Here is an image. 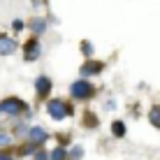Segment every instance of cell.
<instances>
[{
	"label": "cell",
	"mask_w": 160,
	"mask_h": 160,
	"mask_svg": "<svg viewBox=\"0 0 160 160\" xmlns=\"http://www.w3.org/2000/svg\"><path fill=\"white\" fill-rule=\"evenodd\" d=\"M35 91L40 93V95H49V93H51V79H49V77H37L35 79Z\"/></svg>",
	"instance_id": "8992f818"
},
{
	"label": "cell",
	"mask_w": 160,
	"mask_h": 160,
	"mask_svg": "<svg viewBox=\"0 0 160 160\" xmlns=\"http://www.w3.org/2000/svg\"><path fill=\"white\" fill-rule=\"evenodd\" d=\"M112 130H114V135H116V137H123L125 135V123H123V121H114Z\"/></svg>",
	"instance_id": "8fae6325"
},
{
	"label": "cell",
	"mask_w": 160,
	"mask_h": 160,
	"mask_svg": "<svg viewBox=\"0 0 160 160\" xmlns=\"http://www.w3.org/2000/svg\"><path fill=\"white\" fill-rule=\"evenodd\" d=\"M81 49H84L86 53H93V47H91V44H88V42H84V44H81Z\"/></svg>",
	"instance_id": "9a60e30c"
},
{
	"label": "cell",
	"mask_w": 160,
	"mask_h": 160,
	"mask_svg": "<svg viewBox=\"0 0 160 160\" xmlns=\"http://www.w3.org/2000/svg\"><path fill=\"white\" fill-rule=\"evenodd\" d=\"M12 26H14V30H21V28H23V23H21V21H14Z\"/></svg>",
	"instance_id": "e0dca14e"
},
{
	"label": "cell",
	"mask_w": 160,
	"mask_h": 160,
	"mask_svg": "<svg viewBox=\"0 0 160 160\" xmlns=\"http://www.w3.org/2000/svg\"><path fill=\"white\" fill-rule=\"evenodd\" d=\"M0 160H14V156H12V153H0Z\"/></svg>",
	"instance_id": "2e32d148"
},
{
	"label": "cell",
	"mask_w": 160,
	"mask_h": 160,
	"mask_svg": "<svg viewBox=\"0 0 160 160\" xmlns=\"http://www.w3.org/2000/svg\"><path fill=\"white\" fill-rule=\"evenodd\" d=\"M70 93H72V98H77V100H86V98L93 95V86L88 84V81L79 79V81H74V84L70 86Z\"/></svg>",
	"instance_id": "3957f363"
},
{
	"label": "cell",
	"mask_w": 160,
	"mask_h": 160,
	"mask_svg": "<svg viewBox=\"0 0 160 160\" xmlns=\"http://www.w3.org/2000/svg\"><path fill=\"white\" fill-rule=\"evenodd\" d=\"M2 144H9V135H5V132H0V146Z\"/></svg>",
	"instance_id": "4fadbf2b"
},
{
	"label": "cell",
	"mask_w": 160,
	"mask_h": 160,
	"mask_svg": "<svg viewBox=\"0 0 160 160\" xmlns=\"http://www.w3.org/2000/svg\"><path fill=\"white\" fill-rule=\"evenodd\" d=\"M49 160H65V151L63 148H53V151L49 153Z\"/></svg>",
	"instance_id": "7c38bea8"
},
{
	"label": "cell",
	"mask_w": 160,
	"mask_h": 160,
	"mask_svg": "<svg viewBox=\"0 0 160 160\" xmlns=\"http://www.w3.org/2000/svg\"><path fill=\"white\" fill-rule=\"evenodd\" d=\"M102 68H104L102 63H95V60H91V63H86L84 68H81V74H86V77H88V74H100Z\"/></svg>",
	"instance_id": "ba28073f"
},
{
	"label": "cell",
	"mask_w": 160,
	"mask_h": 160,
	"mask_svg": "<svg viewBox=\"0 0 160 160\" xmlns=\"http://www.w3.org/2000/svg\"><path fill=\"white\" fill-rule=\"evenodd\" d=\"M40 51H42L40 42H37L35 37L26 42V60H37V58H40Z\"/></svg>",
	"instance_id": "277c9868"
},
{
	"label": "cell",
	"mask_w": 160,
	"mask_h": 160,
	"mask_svg": "<svg viewBox=\"0 0 160 160\" xmlns=\"http://www.w3.org/2000/svg\"><path fill=\"white\" fill-rule=\"evenodd\" d=\"M148 121H151L156 128H160V104H158V107H153L151 112H148Z\"/></svg>",
	"instance_id": "30bf717a"
},
{
	"label": "cell",
	"mask_w": 160,
	"mask_h": 160,
	"mask_svg": "<svg viewBox=\"0 0 160 160\" xmlns=\"http://www.w3.org/2000/svg\"><path fill=\"white\" fill-rule=\"evenodd\" d=\"M47 112H49V116L51 118H56V121H63L68 114H72V107H68L63 100H58V98H53V100H49L47 102Z\"/></svg>",
	"instance_id": "6da1fadb"
},
{
	"label": "cell",
	"mask_w": 160,
	"mask_h": 160,
	"mask_svg": "<svg viewBox=\"0 0 160 160\" xmlns=\"http://www.w3.org/2000/svg\"><path fill=\"white\" fill-rule=\"evenodd\" d=\"M14 51H16V40L0 35V56H9V53H14Z\"/></svg>",
	"instance_id": "5b68a950"
},
{
	"label": "cell",
	"mask_w": 160,
	"mask_h": 160,
	"mask_svg": "<svg viewBox=\"0 0 160 160\" xmlns=\"http://www.w3.org/2000/svg\"><path fill=\"white\" fill-rule=\"evenodd\" d=\"M47 132H44V128H30L28 130V139H30V144L35 146V144H42V142H47Z\"/></svg>",
	"instance_id": "52a82bcc"
},
{
	"label": "cell",
	"mask_w": 160,
	"mask_h": 160,
	"mask_svg": "<svg viewBox=\"0 0 160 160\" xmlns=\"http://www.w3.org/2000/svg\"><path fill=\"white\" fill-rule=\"evenodd\" d=\"M21 112H26V104L19 98H5L0 102V114H7V116H19Z\"/></svg>",
	"instance_id": "7a4b0ae2"
},
{
	"label": "cell",
	"mask_w": 160,
	"mask_h": 160,
	"mask_svg": "<svg viewBox=\"0 0 160 160\" xmlns=\"http://www.w3.org/2000/svg\"><path fill=\"white\" fill-rule=\"evenodd\" d=\"M77 158H81V146H74V151H72V160Z\"/></svg>",
	"instance_id": "5bb4252c"
},
{
	"label": "cell",
	"mask_w": 160,
	"mask_h": 160,
	"mask_svg": "<svg viewBox=\"0 0 160 160\" xmlns=\"http://www.w3.org/2000/svg\"><path fill=\"white\" fill-rule=\"evenodd\" d=\"M30 28L35 35H40V32H44V28H47V23H44V19H32L30 21Z\"/></svg>",
	"instance_id": "9c48e42d"
}]
</instances>
